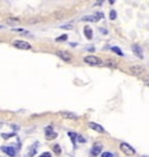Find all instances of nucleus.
Listing matches in <instances>:
<instances>
[{
	"instance_id": "nucleus-1",
	"label": "nucleus",
	"mask_w": 149,
	"mask_h": 157,
	"mask_svg": "<svg viewBox=\"0 0 149 157\" xmlns=\"http://www.w3.org/2000/svg\"><path fill=\"white\" fill-rule=\"evenodd\" d=\"M120 149H121V151H122L125 155H128V156H132V155H134V154H135L134 148H133V147H130V146H129L128 143H126V142L120 143Z\"/></svg>"
},
{
	"instance_id": "nucleus-2",
	"label": "nucleus",
	"mask_w": 149,
	"mask_h": 157,
	"mask_svg": "<svg viewBox=\"0 0 149 157\" xmlns=\"http://www.w3.org/2000/svg\"><path fill=\"white\" fill-rule=\"evenodd\" d=\"M84 62L90 64V65H100V64H103V61L99 57L94 56V55H89V56L84 57Z\"/></svg>"
},
{
	"instance_id": "nucleus-3",
	"label": "nucleus",
	"mask_w": 149,
	"mask_h": 157,
	"mask_svg": "<svg viewBox=\"0 0 149 157\" xmlns=\"http://www.w3.org/2000/svg\"><path fill=\"white\" fill-rule=\"evenodd\" d=\"M130 72L134 76H138V77H141V78H143L145 77V73H146L145 69L141 65H134V66H132L130 67Z\"/></svg>"
},
{
	"instance_id": "nucleus-4",
	"label": "nucleus",
	"mask_w": 149,
	"mask_h": 157,
	"mask_svg": "<svg viewBox=\"0 0 149 157\" xmlns=\"http://www.w3.org/2000/svg\"><path fill=\"white\" fill-rule=\"evenodd\" d=\"M13 45H14L15 48H18V49H21V50H29L30 48H31V45H30L28 42L21 41V40L14 41V42H13Z\"/></svg>"
},
{
	"instance_id": "nucleus-5",
	"label": "nucleus",
	"mask_w": 149,
	"mask_h": 157,
	"mask_svg": "<svg viewBox=\"0 0 149 157\" xmlns=\"http://www.w3.org/2000/svg\"><path fill=\"white\" fill-rule=\"evenodd\" d=\"M56 137H57V133L54 131L53 127H47V128H46V139H47L48 141H51V140H54V139H56Z\"/></svg>"
},
{
	"instance_id": "nucleus-6",
	"label": "nucleus",
	"mask_w": 149,
	"mask_h": 157,
	"mask_svg": "<svg viewBox=\"0 0 149 157\" xmlns=\"http://www.w3.org/2000/svg\"><path fill=\"white\" fill-rule=\"evenodd\" d=\"M56 55L61 57L63 61H65V62H70L71 60H72V55L70 54V53H68V51H62V50H58V51H56Z\"/></svg>"
},
{
	"instance_id": "nucleus-7",
	"label": "nucleus",
	"mask_w": 149,
	"mask_h": 157,
	"mask_svg": "<svg viewBox=\"0 0 149 157\" xmlns=\"http://www.w3.org/2000/svg\"><path fill=\"white\" fill-rule=\"evenodd\" d=\"M101 150H103V146H101L100 143H96V144L93 146L92 150H91V155H92L93 157L99 156L100 153H101Z\"/></svg>"
},
{
	"instance_id": "nucleus-8",
	"label": "nucleus",
	"mask_w": 149,
	"mask_h": 157,
	"mask_svg": "<svg viewBox=\"0 0 149 157\" xmlns=\"http://www.w3.org/2000/svg\"><path fill=\"white\" fill-rule=\"evenodd\" d=\"M1 150H2L6 155H8V156H11V157L15 156V149H14L13 147H11V146H4V147H1Z\"/></svg>"
},
{
	"instance_id": "nucleus-9",
	"label": "nucleus",
	"mask_w": 149,
	"mask_h": 157,
	"mask_svg": "<svg viewBox=\"0 0 149 157\" xmlns=\"http://www.w3.org/2000/svg\"><path fill=\"white\" fill-rule=\"evenodd\" d=\"M60 115L64 119H68V120H77L78 119V117L75 113H71V112H61Z\"/></svg>"
},
{
	"instance_id": "nucleus-10",
	"label": "nucleus",
	"mask_w": 149,
	"mask_h": 157,
	"mask_svg": "<svg viewBox=\"0 0 149 157\" xmlns=\"http://www.w3.org/2000/svg\"><path fill=\"white\" fill-rule=\"evenodd\" d=\"M89 127L91 129H93L94 131H97V133H104V131H105V129L103 128V126L98 125V124H96V122H90Z\"/></svg>"
},
{
	"instance_id": "nucleus-11",
	"label": "nucleus",
	"mask_w": 149,
	"mask_h": 157,
	"mask_svg": "<svg viewBox=\"0 0 149 157\" xmlns=\"http://www.w3.org/2000/svg\"><path fill=\"white\" fill-rule=\"evenodd\" d=\"M133 53L135 54V56H136V57H139V58H143L142 49H141L139 45H136V44H134V45H133Z\"/></svg>"
},
{
	"instance_id": "nucleus-12",
	"label": "nucleus",
	"mask_w": 149,
	"mask_h": 157,
	"mask_svg": "<svg viewBox=\"0 0 149 157\" xmlns=\"http://www.w3.org/2000/svg\"><path fill=\"white\" fill-rule=\"evenodd\" d=\"M84 34H85V36H86L88 40H91V38H92V29L90 28L89 26L84 27Z\"/></svg>"
},
{
	"instance_id": "nucleus-13",
	"label": "nucleus",
	"mask_w": 149,
	"mask_h": 157,
	"mask_svg": "<svg viewBox=\"0 0 149 157\" xmlns=\"http://www.w3.org/2000/svg\"><path fill=\"white\" fill-rule=\"evenodd\" d=\"M20 20L19 19H14V18H8L7 19V23L11 25V26H15V25H19Z\"/></svg>"
},
{
	"instance_id": "nucleus-14",
	"label": "nucleus",
	"mask_w": 149,
	"mask_h": 157,
	"mask_svg": "<svg viewBox=\"0 0 149 157\" xmlns=\"http://www.w3.org/2000/svg\"><path fill=\"white\" fill-rule=\"evenodd\" d=\"M53 150H54V153L56 154V155H61V153H62V150H61V147L58 144H55V146H53Z\"/></svg>"
},
{
	"instance_id": "nucleus-15",
	"label": "nucleus",
	"mask_w": 149,
	"mask_h": 157,
	"mask_svg": "<svg viewBox=\"0 0 149 157\" xmlns=\"http://www.w3.org/2000/svg\"><path fill=\"white\" fill-rule=\"evenodd\" d=\"M1 136H2V139H5V140H8V139H11V137H14V136H15V133H11V134L2 133V134H1Z\"/></svg>"
},
{
	"instance_id": "nucleus-16",
	"label": "nucleus",
	"mask_w": 149,
	"mask_h": 157,
	"mask_svg": "<svg viewBox=\"0 0 149 157\" xmlns=\"http://www.w3.org/2000/svg\"><path fill=\"white\" fill-rule=\"evenodd\" d=\"M111 49H112V51H113V53H115L117 55H119V56H123V53L120 50L118 47H112Z\"/></svg>"
},
{
	"instance_id": "nucleus-17",
	"label": "nucleus",
	"mask_w": 149,
	"mask_h": 157,
	"mask_svg": "<svg viewBox=\"0 0 149 157\" xmlns=\"http://www.w3.org/2000/svg\"><path fill=\"white\" fill-rule=\"evenodd\" d=\"M66 40H68V35L65 34V35H61L60 37H57L56 42H63V41H66Z\"/></svg>"
},
{
	"instance_id": "nucleus-18",
	"label": "nucleus",
	"mask_w": 149,
	"mask_h": 157,
	"mask_svg": "<svg viewBox=\"0 0 149 157\" xmlns=\"http://www.w3.org/2000/svg\"><path fill=\"white\" fill-rule=\"evenodd\" d=\"M69 136H70V137H71V140H72V143H73V144H75V143H76V140H77V135H76V134H73V133H71V131H70V133H69Z\"/></svg>"
},
{
	"instance_id": "nucleus-19",
	"label": "nucleus",
	"mask_w": 149,
	"mask_h": 157,
	"mask_svg": "<svg viewBox=\"0 0 149 157\" xmlns=\"http://www.w3.org/2000/svg\"><path fill=\"white\" fill-rule=\"evenodd\" d=\"M110 19H111V20H115V19H117V12H115V11H111V13H110Z\"/></svg>"
},
{
	"instance_id": "nucleus-20",
	"label": "nucleus",
	"mask_w": 149,
	"mask_h": 157,
	"mask_svg": "<svg viewBox=\"0 0 149 157\" xmlns=\"http://www.w3.org/2000/svg\"><path fill=\"white\" fill-rule=\"evenodd\" d=\"M36 146H37V144L35 143V144L31 147V150H30V153H29V156L30 157H33L34 155H35V151H36Z\"/></svg>"
},
{
	"instance_id": "nucleus-21",
	"label": "nucleus",
	"mask_w": 149,
	"mask_h": 157,
	"mask_svg": "<svg viewBox=\"0 0 149 157\" xmlns=\"http://www.w3.org/2000/svg\"><path fill=\"white\" fill-rule=\"evenodd\" d=\"M105 64H106V65H108V66H113V67H115V66H117V63L114 62V61H106Z\"/></svg>"
},
{
	"instance_id": "nucleus-22",
	"label": "nucleus",
	"mask_w": 149,
	"mask_h": 157,
	"mask_svg": "<svg viewBox=\"0 0 149 157\" xmlns=\"http://www.w3.org/2000/svg\"><path fill=\"white\" fill-rule=\"evenodd\" d=\"M101 157H114V155L112 153H103Z\"/></svg>"
},
{
	"instance_id": "nucleus-23",
	"label": "nucleus",
	"mask_w": 149,
	"mask_h": 157,
	"mask_svg": "<svg viewBox=\"0 0 149 157\" xmlns=\"http://www.w3.org/2000/svg\"><path fill=\"white\" fill-rule=\"evenodd\" d=\"M38 157H51V154L50 153H43V154H41Z\"/></svg>"
},
{
	"instance_id": "nucleus-24",
	"label": "nucleus",
	"mask_w": 149,
	"mask_h": 157,
	"mask_svg": "<svg viewBox=\"0 0 149 157\" xmlns=\"http://www.w3.org/2000/svg\"><path fill=\"white\" fill-rule=\"evenodd\" d=\"M77 140H78L79 142H82V143H83V142H85V139H83L82 136H77Z\"/></svg>"
},
{
	"instance_id": "nucleus-25",
	"label": "nucleus",
	"mask_w": 149,
	"mask_h": 157,
	"mask_svg": "<svg viewBox=\"0 0 149 157\" xmlns=\"http://www.w3.org/2000/svg\"><path fill=\"white\" fill-rule=\"evenodd\" d=\"M14 31H19V33H25V31L22 28H19V29H13Z\"/></svg>"
},
{
	"instance_id": "nucleus-26",
	"label": "nucleus",
	"mask_w": 149,
	"mask_h": 157,
	"mask_svg": "<svg viewBox=\"0 0 149 157\" xmlns=\"http://www.w3.org/2000/svg\"><path fill=\"white\" fill-rule=\"evenodd\" d=\"M100 31H101V33H104V34H107V31H105L104 28H101V29H100Z\"/></svg>"
},
{
	"instance_id": "nucleus-27",
	"label": "nucleus",
	"mask_w": 149,
	"mask_h": 157,
	"mask_svg": "<svg viewBox=\"0 0 149 157\" xmlns=\"http://www.w3.org/2000/svg\"><path fill=\"white\" fill-rule=\"evenodd\" d=\"M115 2V0H110V4H114Z\"/></svg>"
},
{
	"instance_id": "nucleus-28",
	"label": "nucleus",
	"mask_w": 149,
	"mask_h": 157,
	"mask_svg": "<svg viewBox=\"0 0 149 157\" xmlns=\"http://www.w3.org/2000/svg\"><path fill=\"white\" fill-rule=\"evenodd\" d=\"M142 157H146V156H142Z\"/></svg>"
},
{
	"instance_id": "nucleus-29",
	"label": "nucleus",
	"mask_w": 149,
	"mask_h": 157,
	"mask_svg": "<svg viewBox=\"0 0 149 157\" xmlns=\"http://www.w3.org/2000/svg\"><path fill=\"white\" fill-rule=\"evenodd\" d=\"M98 1H100V0H98Z\"/></svg>"
},
{
	"instance_id": "nucleus-30",
	"label": "nucleus",
	"mask_w": 149,
	"mask_h": 157,
	"mask_svg": "<svg viewBox=\"0 0 149 157\" xmlns=\"http://www.w3.org/2000/svg\"><path fill=\"white\" fill-rule=\"evenodd\" d=\"M0 28H1V27H0Z\"/></svg>"
}]
</instances>
